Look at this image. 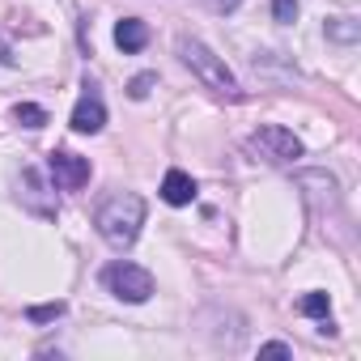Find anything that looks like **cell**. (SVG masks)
I'll return each mask as SVG.
<instances>
[{
  "label": "cell",
  "instance_id": "1",
  "mask_svg": "<svg viewBox=\"0 0 361 361\" xmlns=\"http://www.w3.org/2000/svg\"><path fill=\"white\" fill-rule=\"evenodd\" d=\"M140 226H145V200L136 192H111L94 213V230L115 251H128L140 238Z\"/></svg>",
  "mask_w": 361,
  "mask_h": 361
},
{
  "label": "cell",
  "instance_id": "2",
  "mask_svg": "<svg viewBox=\"0 0 361 361\" xmlns=\"http://www.w3.org/2000/svg\"><path fill=\"white\" fill-rule=\"evenodd\" d=\"M178 60H183V64H188V68L213 90V94H221V98H230V102H243V98H247L243 85L234 81V73L226 68V60H221L213 47H204L200 39H188V35L178 39Z\"/></svg>",
  "mask_w": 361,
  "mask_h": 361
},
{
  "label": "cell",
  "instance_id": "3",
  "mask_svg": "<svg viewBox=\"0 0 361 361\" xmlns=\"http://www.w3.org/2000/svg\"><path fill=\"white\" fill-rule=\"evenodd\" d=\"M102 285H106L119 302H132V306H140V302L153 298V272L140 268V264H128V259L106 264V268H102Z\"/></svg>",
  "mask_w": 361,
  "mask_h": 361
},
{
  "label": "cell",
  "instance_id": "4",
  "mask_svg": "<svg viewBox=\"0 0 361 361\" xmlns=\"http://www.w3.org/2000/svg\"><path fill=\"white\" fill-rule=\"evenodd\" d=\"M247 149L259 153V157L272 161V166H289V161H298V157L306 153L302 140H298L289 128H281V123H264V128H255L251 140H247Z\"/></svg>",
  "mask_w": 361,
  "mask_h": 361
},
{
  "label": "cell",
  "instance_id": "5",
  "mask_svg": "<svg viewBox=\"0 0 361 361\" xmlns=\"http://www.w3.org/2000/svg\"><path fill=\"white\" fill-rule=\"evenodd\" d=\"M47 174H51V183H56L60 192H81V188L90 183L94 166H90V157H81V153L51 149V153H47Z\"/></svg>",
  "mask_w": 361,
  "mask_h": 361
},
{
  "label": "cell",
  "instance_id": "6",
  "mask_svg": "<svg viewBox=\"0 0 361 361\" xmlns=\"http://www.w3.org/2000/svg\"><path fill=\"white\" fill-rule=\"evenodd\" d=\"M102 128H106V102H102L98 85L85 81V85H81V98H77V106H73V132L94 136V132H102Z\"/></svg>",
  "mask_w": 361,
  "mask_h": 361
},
{
  "label": "cell",
  "instance_id": "7",
  "mask_svg": "<svg viewBox=\"0 0 361 361\" xmlns=\"http://www.w3.org/2000/svg\"><path fill=\"white\" fill-rule=\"evenodd\" d=\"M22 192H18V200H22V209L26 213H35V217H56L60 213V204H56V196H51V188L43 183V174L39 170H22V183H18Z\"/></svg>",
  "mask_w": 361,
  "mask_h": 361
},
{
  "label": "cell",
  "instance_id": "8",
  "mask_svg": "<svg viewBox=\"0 0 361 361\" xmlns=\"http://www.w3.org/2000/svg\"><path fill=\"white\" fill-rule=\"evenodd\" d=\"M161 200H166L170 209L192 204V200H196V178H192L188 170H166V178H161Z\"/></svg>",
  "mask_w": 361,
  "mask_h": 361
},
{
  "label": "cell",
  "instance_id": "9",
  "mask_svg": "<svg viewBox=\"0 0 361 361\" xmlns=\"http://www.w3.org/2000/svg\"><path fill=\"white\" fill-rule=\"evenodd\" d=\"M115 47H119L123 56L145 51V47H149V26H145L140 18H123V22L115 26Z\"/></svg>",
  "mask_w": 361,
  "mask_h": 361
},
{
  "label": "cell",
  "instance_id": "10",
  "mask_svg": "<svg viewBox=\"0 0 361 361\" xmlns=\"http://www.w3.org/2000/svg\"><path fill=\"white\" fill-rule=\"evenodd\" d=\"M13 119H18L22 128H47V111H43L39 102H18V106H13Z\"/></svg>",
  "mask_w": 361,
  "mask_h": 361
},
{
  "label": "cell",
  "instance_id": "11",
  "mask_svg": "<svg viewBox=\"0 0 361 361\" xmlns=\"http://www.w3.org/2000/svg\"><path fill=\"white\" fill-rule=\"evenodd\" d=\"M298 310L323 323V319H331V298H327V293H306V298L298 302Z\"/></svg>",
  "mask_w": 361,
  "mask_h": 361
},
{
  "label": "cell",
  "instance_id": "12",
  "mask_svg": "<svg viewBox=\"0 0 361 361\" xmlns=\"http://www.w3.org/2000/svg\"><path fill=\"white\" fill-rule=\"evenodd\" d=\"M357 22L353 18H336V22H327V39H336V43H357Z\"/></svg>",
  "mask_w": 361,
  "mask_h": 361
},
{
  "label": "cell",
  "instance_id": "13",
  "mask_svg": "<svg viewBox=\"0 0 361 361\" xmlns=\"http://www.w3.org/2000/svg\"><path fill=\"white\" fill-rule=\"evenodd\" d=\"M64 310H68L64 302H43V306H30V310H26V319H30V323H56Z\"/></svg>",
  "mask_w": 361,
  "mask_h": 361
},
{
  "label": "cell",
  "instance_id": "14",
  "mask_svg": "<svg viewBox=\"0 0 361 361\" xmlns=\"http://www.w3.org/2000/svg\"><path fill=\"white\" fill-rule=\"evenodd\" d=\"M153 85H157V73H140V77H132V81H128V98H136V102H140V98H149V90H153Z\"/></svg>",
  "mask_w": 361,
  "mask_h": 361
},
{
  "label": "cell",
  "instance_id": "15",
  "mask_svg": "<svg viewBox=\"0 0 361 361\" xmlns=\"http://www.w3.org/2000/svg\"><path fill=\"white\" fill-rule=\"evenodd\" d=\"M272 18H276L281 26H293V18H298V0H272Z\"/></svg>",
  "mask_w": 361,
  "mask_h": 361
},
{
  "label": "cell",
  "instance_id": "16",
  "mask_svg": "<svg viewBox=\"0 0 361 361\" xmlns=\"http://www.w3.org/2000/svg\"><path fill=\"white\" fill-rule=\"evenodd\" d=\"M259 357H293V348L281 344V340H272V344H259Z\"/></svg>",
  "mask_w": 361,
  "mask_h": 361
},
{
  "label": "cell",
  "instance_id": "17",
  "mask_svg": "<svg viewBox=\"0 0 361 361\" xmlns=\"http://www.w3.org/2000/svg\"><path fill=\"white\" fill-rule=\"evenodd\" d=\"M204 5H209L213 13H234V9L243 5V0H204Z\"/></svg>",
  "mask_w": 361,
  "mask_h": 361
},
{
  "label": "cell",
  "instance_id": "18",
  "mask_svg": "<svg viewBox=\"0 0 361 361\" xmlns=\"http://www.w3.org/2000/svg\"><path fill=\"white\" fill-rule=\"evenodd\" d=\"M0 64H9V68H13V64H18V60H13V56H9V47H5V43H0Z\"/></svg>",
  "mask_w": 361,
  "mask_h": 361
}]
</instances>
